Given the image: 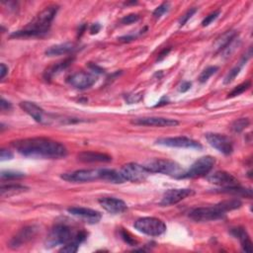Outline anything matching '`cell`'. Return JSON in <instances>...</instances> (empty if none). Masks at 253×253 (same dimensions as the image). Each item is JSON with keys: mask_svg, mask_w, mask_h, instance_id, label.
<instances>
[{"mask_svg": "<svg viewBox=\"0 0 253 253\" xmlns=\"http://www.w3.org/2000/svg\"><path fill=\"white\" fill-rule=\"evenodd\" d=\"M13 147L24 157L60 159L67 156L66 147L56 141L47 138H29L12 142Z\"/></svg>", "mask_w": 253, "mask_h": 253, "instance_id": "6da1fadb", "label": "cell"}, {"mask_svg": "<svg viewBox=\"0 0 253 253\" xmlns=\"http://www.w3.org/2000/svg\"><path fill=\"white\" fill-rule=\"evenodd\" d=\"M59 11L58 5H50L38 14L32 22L22 30L16 31L11 34V38H27L38 37L45 35L48 32L52 23Z\"/></svg>", "mask_w": 253, "mask_h": 253, "instance_id": "7a4b0ae2", "label": "cell"}, {"mask_svg": "<svg viewBox=\"0 0 253 253\" xmlns=\"http://www.w3.org/2000/svg\"><path fill=\"white\" fill-rule=\"evenodd\" d=\"M149 173H161L175 178H182L185 170L177 162L169 159L155 158L145 162L143 165Z\"/></svg>", "mask_w": 253, "mask_h": 253, "instance_id": "3957f363", "label": "cell"}, {"mask_svg": "<svg viewBox=\"0 0 253 253\" xmlns=\"http://www.w3.org/2000/svg\"><path fill=\"white\" fill-rule=\"evenodd\" d=\"M134 226L136 229L149 237H159L166 231L165 223L157 218H142L139 219Z\"/></svg>", "mask_w": 253, "mask_h": 253, "instance_id": "277c9868", "label": "cell"}, {"mask_svg": "<svg viewBox=\"0 0 253 253\" xmlns=\"http://www.w3.org/2000/svg\"><path fill=\"white\" fill-rule=\"evenodd\" d=\"M75 235H73L69 226L65 224H57L54 229L50 231L47 240L46 247L52 248L57 245H64L73 239Z\"/></svg>", "mask_w": 253, "mask_h": 253, "instance_id": "5b68a950", "label": "cell"}, {"mask_svg": "<svg viewBox=\"0 0 253 253\" xmlns=\"http://www.w3.org/2000/svg\"><path fill=\"white\" fill-rule=\"evenodd\" d=\"M224 216H225V212L223 211L220 203L212 207L196 208L189 213V217L193 221L199 222L217 221L224 218Z\"/></svg>", "mask_w": 253, "mask_h": 253, "instance_id": "8992f818", "label": "cell"}, {"mask_svg": "<svg viewBox=\"0 0 253 253\" xmlns=\"http://www.w3.org/2000/svg\"><path fill=\"white\" fill-rule=\"evenodd\" d=\"M215 163V158L210 156L200 158L192 164L188 171H185L182 178H197L206 176L212 171Z\"/></svg>", "mask_w": 253, "mask_h": 253, "instance_id": "52a82bcc", "label": "cell"}, {"mask_svg": "<svg viewBox=\"0 0 253 253\" xmlns=\"http://www.w3.org/2000/svg\"><path fill=\"white\" fill-rule=\"evenodd\" d=\"M120 173L125 181H131L134 183L144 181L149 175L147 169L143 165L138 163H128L123 165Z\"/></svg>", "mask_w": 253, "mask_h": 253, "instance_id": "ba28073f", "label": "cell"}, {"mask_svg": "<svg viewBox=\"0 0 253 253\" xmlns=\"http://www.w3.org/2000/svg\"><path fill=\"white\" fill-rule=\"evenodd\" d=\"M20 107L40 124L50 125L57 121L56 116L47 114L41 107L33 102H29V101H23V102L20 103Z\"/></svg>", "mask_w": 253, "mask_h": 253, "instance_id": "9c48e42d", "label": "cell"}, {"mask_svg": "<svg viewBox=\"0 0 253 253\" xmlns=\"http://www.w3.org/2000/svg\"><path fill=\"white\" fill-rule=\"evenodd\" d=\"M101 174L100 170L96 169H83V170H78L70 173H65L62 175V178L69 181V182H90L94 180L100 179Z\"/></svg>", "mask_w": 253, "mask_h": 253, "instance_id": "30bf717a", "label": "cell"}, {"mask_svg": "<svg viewBox=\"0 0 253 253\" xmlns=\"http://www.w3.org/2000/svg\"><path fill=\"white\" fill-rule=\"evenodd\" d=\"M206 139L213 147L225 156L231 155L234 151L233 142L226 136L216 133H208L206 134Z\"/></svg>", "mask_w": 253, "mask_h": 253, "instance_id": "8fae6325", "label": "cell"}, {"mask_svg": "<svg viewBox=\"0 0 253 253\" xmlns=\"http://www.w3.org/2000/svg\"><path fill=\"white\" fill-rule=\"evenodd\" d=\"M158 144L169 146V147H180V148H202L200 142L186 137H174V138H161L157 141Z\"/></svg>", "mask_w": 253, "mask_h": 253, "instance_id": "7c38bea8", "label": "cell"}, {"mask_svg": "<svg viewBox=\"0 0 253 253\" xmlns=\"http://www.w3.org/2000/svg\"><path fill=\"white\" fill-rule=\"evenodd\" d=\"M97 79L91 73L87 72H77L71 74L70 77L67 79V82L73 86L74 88L79 89V90H84L87 88H90L95 82Z\"/></svg>", "mask_w": 253, "mask_h": 253, "instance_id": "4fadbf2b", "label": "cell"}, {"mask_svg": "<svg viewBox=\"0 0 253 253\" xmlns=\"http://www.w3.org/2000/svg\"><path fill=\"white\" fill-rule=\"evenodd\" d=\"M194 194L192 189H170L166 191L160 202L161 206H171Z\"/></svg>", "mask_w": 253, "mask_h": 253, "instance_id": "5bb4252c", "label": "cell"}, {"mask_svg": "<svg viewBox=\"0 0 253 253\" xmlns=\"http://www.w3.org/2000/svg\"><path fill=\"white\" fill-rule=\"evenodd\" d=\"M207 179L210 183H213L218 186H221L222 188L239 185L238 180L236 178V177L234 175H232L231 173L225 172V171L214 172L213 174H211L207 177Z\"/></svg>", "mask_w": 253, "mask_h": 253, "instance_id": "9a60e30c", "label": "cell"}, {"mask_svg": "<svg viewBox=\"0 0 253 253\" xmlns=\"http://www.w3.org/2000/svg\"><path fill=\"white\" fill-rule=\"evenodd\" d=\"M132 124L138 126H176L179 125V122L167 119V118H159V117H145V118H139L132 121Z\"/></svg>", "mask_w": 253, "mask_h": 253, "instance_id": "2e32d148", "label": "cell"}, {"mask_svg": "<svg viewBox=\"0 0 253 253\" xmlns=\"http://www.w3.org/2000/svg\"><path fill=\"white\" fill-rule=\"evenodd\" d=\"M37 233L38 227L35 225L24 227V229H22L14 237H12V239L9 242V245L12 248H18L23 244L32 240V238L36 237Z\"/></svg>", "mask_w": 253, "mask_h": 253, "instance_id": "e0dca14e", "label": "cell"}, {"mask_svg": "<svg viewBox=\"0 0 253 253\" xmlns=\"http://www.w3.org/2000/svg\"><path fill=\"white\" fill-rule=\"evenodd\" d=\"M99 204L104 210L109 212L110 214H122L124 213L128 207L126 204L121 199L114 198V197H104L99 199Z\"/></svg>", "mask_w": 253, "mask_h": 253, "instance_id": "ac0fdd59", "label": "cell"}, {"mask_svg": "<svg viewBox=\"0 0 253 253\" xmlns=\"http://www.w3.org/2000/svg\"><path fill=\"white\" fill-rule=\"evenodd\" d=\"M68 213L74 217H77L85 222L88 223H97L102 218L101 214L95 210L87 209V208H80V207H72L69 208Z\"/></svg>", "mask_w": 253, "mask_h": 253, "instance_id": "d6986e66", "label": "cell"}, {"mask_svg": "<svg viewBox=\"0 0 253 253\" xmlns=\"http://www.w3.org/2000/svg\"><path fill=\"white\" fill-rule=\"evenodd\" d=\"M78 159L85 163H97V162H110L112 158L106 154L95 153V151H83L78 155Z\"/></svg>", "mask_w": 253, "mask_h": 253, "instance_id": "ffe728a7", "label": "cell"}, {"mask_svg": "<svg viewBox=\"0 0 253 253\" xmlns=\"http://www.w3.org/2000/svg\"><path fill=\"white\" fill-rule=\"evenodd\" d=\"M77 48L73 43H63V44H59L56 46H53L48 47L46 50V55L48 57H55V56H63V55H67Z\"/></svg>", "mask_w": 253, "mask_h": 253, "instance_id": "44dd1931", "label": "cell"}, {"mask_svg": "<svg viewBox=\"0 0 253 253\" xmlns=\"http://www.w3.org/2000/svg\"><path fill=\"white\" fill-rule=\"evenodd\" d=\"M87 237V235L85 232H79L75 234L73 239L69 241L68 243L64 244L63 248L60 250V252H65V253H74L79 250V244L82 243Z\"/></svg>", "mask_w": 253, "mask_h": 253, "instance_id": "7402d4cb", "label": "cell"}, {"mask_svg": "<svg viewBox=\"0 0 253 253\" xmlns=\"http://www.w3.org/2000/svg\"><path fill=\"white\" fill-rule=\"evenodd\" d=\"M232 235L240 240L242 249L245 252H248V253L252 252V242H251V239H250L247 232L244 229H242V227H237V229H233Z\"/></svg>", "mask_w": 253, "mask_h": 253, "instance_id": "603a6c76", "label": "cell"}, {"mask_svg": "<svg viewBox=\"0 0 253 253\" xmlns=\"http://www.w3.org/2000/svg\"><path fill=\"white\" fill-rule=\"evenodd\" d=\"M100 174H101L100 179H103L113 184H121L124 183L125 181L120 171L118 172L113 169H100Z\"/></svg>", "mask_w": 253, "mask_h": 253, "instance_id": "cb8c5ba5", "label": "cell"}, {"mask_svg": "<svg viewBox=\"0 0 253 253\" xmlns=\"http://www.w3.org/2000/svg\"><path fill=\"white\" fill-rule=\"evenodd\" d=\"M72 62H73V58H69V59L64 60V61L62 62V63H59L53 65L52 67H49V68L47 69V71L45 72V79H46L47 80L52 79L55 77V75L61 73V72L63 71L65 68H67V67L70 65V63H72Z\"/></svg>", "mask_w": 253, "mask_h": 253, "instance_id": "d4e9b609", "label": "cell"}, {"mask_svg": "<svg viewBox=\"0 0 253 253\" xmlns=\"http://www.w3.org/2000/svg\"><path fill=\"white\" fill-rule=\"evenodd\" d=\"M27 188L22 185H2L1 189H0V194H1L2 197H6V196H12L21 192L26 191Z\"/></svg>", "mask_w": 253, "mask_h": 253, "instance_id": "484cf974", "label": "cell"}, {"mask_svg": "<svg viewBox=\"0 0 253 253\" xmlns=\"http://www.w3.org/2000/svg\"><path fill=\"white\" fill-rule=\"evenodd\" d=\"M250 122L248 118H240L236 120L232 125V130L236 133H240L249 126Z\"/></svg>", "mask_w": 253, "mask_h": 253, "instance_id": "4316f807", "label": "cell"}, {"mask_svg": "<svg viewBox=\"0 0 253 253\" xmlns=\"http://www.w3.org/2000/svg\"><path fill=\"white\" fill-rule=\"evenodd\" d=\"M219 67L218 66H209L208 68H206L203 72L201 73V75L199 77V81L201 83H204L206 81H208V79L212 77L213 74H215L218 71Z\"/></svg>", "mask_w": 253, "mask_h": 253, "instance_id": "83f0119b", "label": "cell"}, {"mask_svg": "<svg viewBox=\"0 0 253 253\" xmlns=\"http://www.w3.org/2000/svg\"><path fill=\"white\" fill-rule=\"evenodd\" d=\"M25 176L24 173L16 172V171H2L1 172V179L2 180H14L20 179Z\"/></svg>", "mask_w": 253, "mask_h": 253, "instance_id": "f1b7e54d", "label": "cell"}, {"mask_svg": "<svg viewBox=\"0 0 253 253\" xmlns=\"http://www.w3.org/2000/svg\"><path fill=\"white\" fill-rule=\"evenodd\" d=\"M251 86V83L250 81H245L241 84H239L238 86H237L230 94H229V97H236V96H238L240 94H242L244 91H246L247 89H249V87Z\"/></svg>", "mask_w": 253, "mask_h": 253, "instance_id": "f546056e", "label": "cell"}, {"mask_svg": "<svg viewBox=\"0 0 253 253\" xmlns=\"http://www.w3.org/2000/svg\"><path fill=\"white\" fill-rule=\"evenodd\" d=\"M169 9V3H162L160 6H158L155 11H154V16L158 19L160 18L164 13H166Z\"/></svg>", "mask_w": 253, "mask_h": 253, "instance_id": "4dcf8cb0", "label": "cell"}, {"mask_svg": "<svg viewBox=\"0 0 253 253\" xmlns=\"http://www.w3.org/2000/svg\"><path fill=\"white\" fill-rule=\"evenodd\" d=\"M220 10H218V11H215V12H213V13H211L210 15H208L204 20H203V22H202V25H203L204 27H207V26H209V25L212 23V22H214L218 17H219V15H220Z\"/></svg>", "mask_w": 253, "mask_h": 253, "instance_id": "1f68e13d", "label": "cell"}, {"mask_svg": "<svg viewBox=\"0 0 253 253\" xmlns=\"http://www.w3.org/2000/svg\"><path fill=\"white\" fill-rule=\"evenodd\" d=\"M140 20V16L137 15V14H130L128 16H125L122 20H121V23L123 25H131L137 21Z\"/></svg>", "mask_w": 253, "mask_h": 253, "instance_id": "d6a6232c", "label": "cell"}, {"mask_svg": "<svg viewBox=\"0 0 253 253\" xmlns=\"http://www.w3.org/2000/svg\"><path fill=\"white\" fill-rule=\"evenodd\" d=\"M196 11H197L196 8L189 9V10L182 16V18H181V20H180V26H183V25H185L186 22L196 13Z\"/></svg>", "mask_w": 253, "mask_h": 253, "instance_id": "836d02e7", "label": "cell"}, {"mask_svg": "<svg viewBox=\"0 0 253 253\" xmlns=\"http://www.w3.org/2000/svg\"><path fill=\"white\" fill-rule=\"evenodd\" d=\"M142 98V93H139V94H132V95H129V96H128V98H126V101H128L129 104H133V103H137V102H139V101H141Z\"/></svg>", "mask_w": 253, "mask_h": 253, "instance_id": "e575fe53", "label": "cell"}, {"mask_svg": "<svg viewBox=\"0 0 253 253\" xmlns=\"http://www.w3.org/2000/svg\"><path fill=\"white\" fill-rule=\"evenodd\" d=\"M121 235H122V237L124 238V240H125L126 243H129V244H131V245H135V244L137 243L136 240H135L133 237H131L130 235H129L128 233H126V232L122 231Z\"/></svg>", "mask_w": 253, "mask_h": 253, "instance_id": "d590c367", "label": "cell"}, {"mask_svg": "<svg viewBox=\"0 0 253 253\" xmlns=\"http://www.w3.org/2000/svg\"><path fill=\"white\" fill-rule=\"evenodd\" d=\"M0 158H1V160L11 159V158H13V154L11 153L10 150L2 148V149H1V154H0Z\"/></svg>", "mask_w": 253, "mask_h": 253, "instance_id": "8d00e7d4", "label": "cell"}, {"mask_svg": "<svg viewBox=\"0 0 253 253\" xmlns=\"http://www.w3.org/2000/svg\"><path fill=\"white\" fill-rule=\"evenodd\" d=\"M0 105H1V111H9L12 109V105L10 102H8V101H6L4 98L1 99V103H0Z\"/></svg>", "mask_w": 253, "mask_h": 253, "instance_id": "74e56055", "label": "cell"}, {"mask_svg": "<svg viewBox=\"0 0 253 253\" xmlns=\"http://www.w3.org/2000/svg\"><path fill=\"white\" fill-rule=\"evenodd\" d=\"M100 30H101V25H100L99 23H95V24H93L92 26L90 27V33H91L92 35L97 34Z\"/></svg>", "mask_w": 253, "mask_h": 253, "instance_id": "f35d334b", "label": "cell"}, {"mask_svg": "<svg viewBox=\"0 0 253 253\" xmlns=\"http://www.w3.org/2000/svg\"><path fill=\"white\" fill-rule=\"evenodd\" d=\"M7 72H8V67L4 63H1V70H0V79H3L5 78V75L7 74Z\"/></svg>", "mask_w": 253, "mask_h": 253, "instance_id": "ab89813d", "label": "cell"}, {"mask_svg": "<svg viewBox=\"0 0 253 253\" xmlns=\"http://www.w3.org/2000/svg\"><path fill=\"white\" fill-rule=\"evenodd\" d=\"M191 85H192L191 82H189V81H185V82H183L182 85L180 86L179 91H180V92H186V91H188V90L190 89Z\"/></svg>", "mask_w": 253, "mask_h": 253, "instance_id": "60d3db41", "label": "cell"}, {"mask_svg": "<svg viewBox=\"0 0 253 253\" xmlns=\"http://www.w3.org/2000/svg\"><path fill=\"white\" fill-rule=\"evenodd\" d=\"M169 50H170V48H168L167 50H166V49H164V50H163V53H161V54L159 55L158 61H161V60H162V59H163V58H164V57H165V56H166V55L169 53Z\"/></svg>", "mask_w": 253, "mask_h": 253, "instance_id": "b9f144b4", "label": "cell"}]
</instances>
